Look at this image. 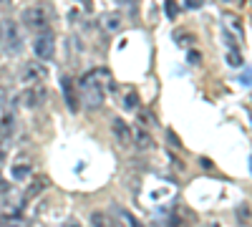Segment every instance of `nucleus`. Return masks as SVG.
Masks as SVG:
<instances>
[{
  "label": "nucleus",
  "mask_w": 252,
  "mask_h": 227,
  "mask_svg": "<svg viewBox=\"0 0 252 227\" xmlns=\"http://www.w3.org/2000/svg\"><path fill=\"white\" fill-rule=\"evenodd\" d=\"M0 192H8V184H5L3 179H0Z\"/></svg>",
  "instance_id": "a878e982"
},
{
  "label": "nucleus",
  "mask_w": 252,
  "mask_h": 227,
  "mask_svg": "<svg viewBox=\"0 0 252 227\" xmlns=\"http://www.w3.org/2000/svg\"><path fill=\"white\" fill-rule=\"evenodd\" d=\"M222 3H224V5H240L242 0H222Z\"/></svg>",
  "instance_id": "b1692460"
},
{
  "label": "nucleus",
  "mask_w": 252,
  "mask_h": 227,
  "mask_svg": "<svg viewBox=\"0 0 252 227\" xmlns=\"http://www.w3.org/2000/svg\"><path fill=\"white\" fill-rule=\"evenodd\" d=\"M46 98H48V89L40 84H31L23 94H20V104H23L26 109H31V111H35V109H40L46 104Z\"/></svg>",
  "instance_id": "20e7f679"
},
{
  "label": "nucleus",
  "mask_w": 252,
  "mask_h": 227,
  "mask_svg": "<svg viewBox=\"0 0 252 227\" xmlns=\"http://www.w3.org/2000/svg\"><path fill=\"white\" fill-rule=\"evenodd\" d=\"M33 53L38 61H51L56 56V35L46 28V31H40L33 40Z\"/></svg>",
  "instance_id": "7ed1b4c3"
},
{
  "label": "nucleus",
  "mask_w": 252,
  "mask_h": 227,
  "mask_svg": "<svg viewBox=\"0 0 252 227\" xmlns=\"http://www.w3.org/2000/svg\"><path fill=\"white\" fill-rule=\"evenodd\" d=\"M189 61H192V64H197V61H199V53H197V51H189Z\"/></svg>",
  "instance_id": "4be33fe9"
},
{
  "label": "nucleus",
  "mask_w": 252,
  "mask_h": 227,
  "mask_svg": "<svg viewBox=\"0 0 252 227\" xmlns=\"http://www.w3.org/2000/svg\"><path fill=\"white\" fill-rule=\"evenodd\" d=\"M222 23L229 28L227 33H235L237 38H242V18H237V15H232V13H224V15H222Z\"/></svg>",
  "instance_id": "9d476101"
},
{
  "label": "nucleus",
  "mask_w": 252,
  "mask_h": 227,
  "mask_svg": "<svg viewBox=\"0 0 252 227\" xmlns=\"http://www.w3.org/2000/svg\"><path fill=\"white\" fill-rule=\"evenodd\" d=\"M207 227H217V225H207Z\"/></svg>",
  "instance_id": "c756f323"
},
{
  "label": "nucleus",
  "mask_w": 252,
  "mask_h": 227,
  "mask_svg": "<svg viewBox=\"0 0 252 227\" xmlns=\"http://www.w3.org/2000/svg\"><path fill=\"white\" fill-rule=\"evenodd\" d=\"M91 225H94V227H116L106 212H94V215H91Z\"/></svg>",
  "instance_id": "ddd939ff"
},
{
  "label": "nucleus",
  "mask_w": 252,
  "mask_h": 227,
  "mask_svg": "<svg viewBox=\"0 0 252 227\" xmlns=\"http://www.w3.org/2000/svg\"><path fill=\"white\" fill-rule=\"evenodd\" d=\"M5 157H8V154H5V147H3V144H0V164L5 162Z\"/></svg>",
  "instance_id": "5701e85b"
},
{
  "label": "nucleus",
  "mask_w": 252,
  "mask_h": 227,
  "mask_svg": "<svg viewBox=\"0 0 252 227\" xmlns=\"http://www.w3.org/2000/svg\"><path fill=\"white\" fill-rule=\"evenodd\" d=\"M78 3H83V5H86V8H89V0H78Z\"/></svg>",
  "instance_id": "c85d7f7f"
},
{
  "label": "nucleus",
  "mask_w": 252,
  "mask_h": 227,
  "mask_svg": "<svg viewBox=\"0 0 252 227\" xmlns=\"http://www.w3.org/2000/svg\"><path fill=\"white\" fill-rule=\"evenodd\" d=\"M26 28H33V31H46L48 23H51V8L46 3H35V5H28L20 15Z\"/></svg>",
  "instance_id": "f03ea898"
},
{
  "label": "nucleus",
  "mask_w": 252,
  "mask_h": 227,
  "mask_svg": "<svg viewBox=\"0 0 252 227\" xmlns=\"http://www.w3.org/2000/svg\"><path fill=\"white\" fill-rule=\"evenodd\" d=\"M134 139H136V147H139L141 152H149V149H154V139H152V134L146 131L144 127H141V129H136Z\"/></svg>",
  "instance_id": "9b49d317"
},
{
  "label": "nucleus",
  "mask_w": 252,
  "mask_h": 227,
  "mask_svg": "<svg viewBox=\"0 0 252 227\" xmlns=\"http://www.w3.org/2000/svg\"><path fill=\"white\" fill-rule=\"evenodd\" d=\"M98 26L103 28V33L114 35V33H119L124 28V18H121V13H103L98 18Z\"/></svg>",
  "instance_id": "6e6552de"
},
{
  "label": "nucleus",
  "mask_w": 252,
  "mask_h": 227,
  "mask_svg": "<svg viewBox=\"0 0 252 227\" xmlns=\"http://www.w3.org/2000/svg\"><path fill=\"white\" fill-rule=\"evenodd\" d=\"M166 227H187V222H182V217H172L166 222Z\"/></svg>",
  "instance_id": "412c9836"
},
{
  "label": "nucleus",
  "mask_w": 252,
  "mask_h": 227,
  "mask_svg": "<svg viewBox=\"0 0 252 227\" xmlns=\"http://www.w3.org/2000/svg\"><path fill=\"white\" fill-rule=\"evenodd\" d=\"M43 187H46V182H43V179H38V182H33V184H31V190L26 192V199H31V197H35L38 192H43Z\"/></svg>",
  "instance_id": "f3484780"
},
{
  "label": "nucleus",
  "mask_w": 252,
  "mask_h": 227,
  "mask_svg": "<svg viewBox=\"0 0 252 227\" xmlns=\"http://www.w3.org/2000/svg\"><path fill=\"white\" fill-rule=\"evenodd\" d=\"M116 3H119V5H131L134 0H116Z\"/></svg>",
  "instance_id": "393cba45"
},
{
  "label": "nucleus",
  "mask_w": 252,
  "mask_h": 227,
  "mask_svg": "<svg viewBox=\"0 0 252 227\" xmlns=\"http://www.w3.org/2000/svg\"><path fill=\"white\" fill-rule=\"evenodd\" d=\"M3 46L8 53H18L23 48V38H20V31L13 20H5L3 23Z\"/></svg>",
  "instance_id": "423d86ee"
},
{
  "label": "nucleus",
  "mask_w": 252,
  "mask_h": 227,
  "mask_svg": "<svg viewBox=\"0 0 252 227\" xmlns=\"http://www.w3.org/2000/svg\"><path fill=\"white\" fill-rule=\"evenodd\" d=\"M119 215H121V220H124L126 225H129V227H141V225H139V220H136V217H134L131 212H126V210H119Z\"/></svg>",
  "instance_id": "a211bd4d"
},
{
  "label": "nucleus",
  "mask_w": 252,
  "mask_h": 227,
  "mask_svg": "<svg viewBox=\"0 0 252 227\" xmlns=\"http://www.w3.org/2000/svg\"><path fill=\"white\" fill-rule=\"evenodd\" d=\"M61 94H63V98H66V106L76 114V111L81 109V96H78L76 81H73L68 73H63V76H61Z\"/></svg>",
  "instance_id": "39448f33"
},
{
  "label": "nucleus",
  "mask_w": 252,
  "mask_h": 227,
  "mask_svg": "<svg viewBox=\"0 0 252 227\" xmlns=\"http://www.w3.org/2000/svg\"><path fill=\"white\" fill-rule=\"evenodd\" d=\"M114 86L111 73L106 68H91L89 73H83L78 81V96H81V104L86 106L89 111L101 109L103 98H106V89Z\"/></svg>",
  "instance_id": "f257e3e1"
},
{
  "label": "nucleus",
  "mask_w": 252,
  "mask_h": 227,
  "mask_svg": "<svg viewBox=\"0 0 252 227\" xmlns=\"http://www.w3.org/2000/svg\"><path fill=\"white\" fill-rule=\"evenodd\" d=\"M111 131H114V136L124 144V147L131 141V129H129V124L121 121V119H114V121H111Z\"/></svg>",
  "instance_id": "1a4fd4ad"
},
{
  "label": "nucleus",
  "mask_w": 252,
  "mask_h": 227,
  "mask_svg": "<svg viewBox=\"0 0 252 227\" xmlns=\"http://www.w3.org/2000/svg\"><path fill=\"white\" fill-rule=\"evenodd\" d=\"M63 227H81V225H78V222H66Z\"/></svg>",
  "instance_id": "bb28decb"
},
{
  "label": "nucleus",
  "mask_w": 252,
  "mask_h": 227,
  "mask_svg": "<svg viewBox=\"0 0 252 227\" xmlns=\"http://www.w3.org/2000/svg\"><path fill=\"white\" fill-rule=\"evenodd\" d=\"M13 227H18V225H13Z\"/></svg>",
  "instance_id": "7c9ffc66"
},
{
  "label": "nucleus",
  "mask_w": 252,
  "mask_h": 227,
  "mask_svg": "<svg viewBox=\"0 0 252 227\" xmlns=\"http://www.w3.org/2000/svg\"><path fill=\"white\" fill-rule=\"evenodd\" d=\"M13 134V114H8L5 119H3V124H0V136H10Z\"/></svg>",
  "instance_id": "dca6fc26"
},
{
  "label": "nucleus",
  "mask_w": 252,
  "mask_h": 227,
  "mask_svg": "<svg viewBox=\"0 0 252 227\" xmlns=\"http://www.w3.org/2000/svg\"><path fill=\"white\" fill-rule=\"evenodd\" d=\"M202 3L204 0H184V8L187 10H197V8H202Z\"/></svg>",
  "instance_id": "aec40b11"
},
{
  "label": "nucleus",
  "mask_w": 252,
  "mask_h": 227,
  "mask_svg": "<svg viewBox=\"0 0 252 227\" xmlns=\"http://www.w3.org/2000/svg\"><path fill=\"white\" fill-rule=\"evenodd\" d=\"M48 73V68L43 66V61H28L20 71V81L23 84H38V81H43Z\"/></svg>",
  "instance_id": "0eeeda50"
},
{
  "label": "nucleus",
  "mask_w": 252,
  "mask_h": 227,
  "mask_svg": "<svg viewBox=\"0 0 252 227\" xmlns=\"http://www.w3.org/2000/svg\"><path fill=\"white\" fill-rule=\"evenodd\" d=\"M121 104H124L126 111H136L139 109V94L136 91H126L124 98H121Z\"/></svg>",
  "instance_id": "f8f14e48"
},
{
  "label": "nucleus",
  "mask_w": 252,
  "mask_h": 227,
  "mask_svg": "<svg viewBox=\"0 0 252 227\" xmlns=\"http://www.w3.org/2000/svg\"><path fill=\"white\" fill-rule=\"evenodd\" d=\"M10 174H13V179H18V182H20V179H28V177H31V167H28V164H15Z\"/></svg>",
  "instance_id": "4468645a"
},
{
  "label": "nucleus",
  "mask_w": 252,
  "mask_h": 227,
  "mask_svg": "<svg viewBox=\"0 0 252 227\" xmlns=\"http://www.w3.org/2000/svg\"><path fill=\"white\" fill-rule=\"evenodd\" d=\"M164 8H166V15H169V18H177L179 8H177V3H174V0H166V3H164Z\"/></svg>",
  "instance_id": "6ab92c4d"
},
{
  "label": "nucleus",
  "mask_w": 252,
  "mask_h": 227,
  "mask_svg": "<svg viewBox=\"0 0 252 227\" xmlns=\"http://www.w3.org/2000/svg\"><path fill=\"white\" fill-rule=\"evenodd\" d=\"M227 64H229V66H242L240 48H227Z\"/></svg>",
  "instance_id": "2eb2a0df"
},
{
  "label": "nucleus",
  "mask_w": 252,
  "mask_h": 227,
  "mask_svg": "<svg viewBox=\"0 0 252 227\" xmlns=\"http://www.w3.org/2000/svg\"><path fill=\"white\" fill-rule=\"evenodd\" d=\"M0 43H3V26H0Z\"/></svg>",
  "instance_id": "cd10ccee"
}]
</instances>
